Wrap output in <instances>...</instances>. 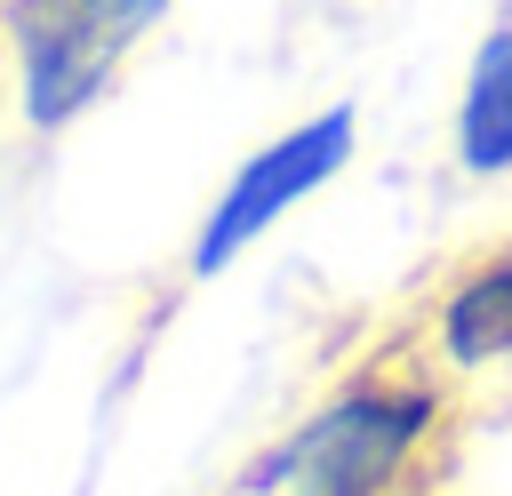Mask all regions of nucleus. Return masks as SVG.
Instances as JSON below:
<instances>
[{
    "instance_id": "obj_4",
    "label": "nucleus",
    "mask_w": 512,
    "mask_h": 496,
    "mask_svg": "<svg viewBox=\"0 0 512 496\" xmlns=\"http://www.w3.org/2000/svg\"><path fill=\"white\" fill-rule=\"evenodd\" d=\"M456 160L472 176H504L512 168V24H496L472 48L464 104H456Z\"/></svg>"
},
{
    "instance_id": "obj_3",
    "label": "nucleus",
    "mask_w": 512,
    "mask_h": 496,
    "mask_svg": "<svg viewBox=\"0 0 512 496\" xmlns=\"http://www.w3.org/2000/svg\"><path fill=\"white\" fill-rule=\"evenodd\" d=\"M352 144H360V128H352L344 104L320 112V120H304V128H288V136H272V144L224 184V200L208 208V224L192 232V280H208L216 264H232L256 232H272V216H288L296 200H312V192L352 160Z\"/></svg>"
},
{
    "instance_id": "obj_2",
    "label": "nucleus",
    "mask_w": 512,
    "mask_h": 496,
    "mask_svg": "<svg viewBox=\"0 0 512 496\" xmlns=\"http://www.w3.org/2000/svg\"><path fill=\"white\" fill-rule=\"evenodd\" d=\"M432 400L424 384H352L296 448H288V480L296 496H384L408 464V448L424 440Z\"/></svg>"
},
{
    "instance_id": "obj_1",
    "label": "nucleus",
    "mask_w": 512,
    "mask_h": 496,
    "mask_svg": "<svg viewBox=\"0 0 512 496\" xmlns=\"http://www.w3.org/2000/svg\"><path fill=\"white\" fill-rule=\"evenodd\" d=\"M160 16L168 0H8L32 128H64L80 104H96Z\"/></svg>"
}]
</instances>
